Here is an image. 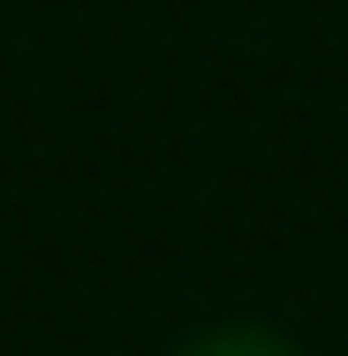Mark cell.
<instances>
[{
	"label": "cell",
	"mask_w": 348,
	"mask_h": 356,
	"mask_svg": "<svg viewBox=\"0 0 348 356\" xmlns=\"http://www.w3.org/2000/svg\"><path fill=\"white\" fill-rule=\"evenodd\" d=\"M190 356H295V349L273 341V334H258V326H219L205 341H190Z\"/></svg>",
	"instance_id": "cell-1"
}]
</instances>
